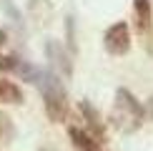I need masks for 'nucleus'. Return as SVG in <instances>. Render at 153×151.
Wrapping results in <instances>:
<instances>
[{"label":"nucleus","instance_id":"obj_1","mask_svg":"<svg viewBox=\"0 0 153 151\" xmlns=\"http://www.w3.org/2000/svg\"><path fill=\"white\" fill-rule=\"evenodd\" d=\"M35 86L40 88L48 118L53 123L65 121V116H68V93H65V86L60 83L58 73L55 71H40V78H38Z\"/></svg>","mask_w":153,"mask_h":151},{"label":"nucleus","instance_id":"obj_2","mask_svg":"<svg viewBox=\"0 0 153 151\" xmlns=\"http://www.w3.org/2000/svg\"><path fill=\"white\" fill-rule=\"evenodd\" d=\"M143 106L136 101L131 91L118 88L116 91V103H113V113H111V123L116 126L120 134H136L143 123Z\"/></svg>","mask_w":153,"mask_h":151},{"label":"nucleus","instance_id":"obj_3","mask_svg":"<svg viewBox=\"0 0 153 151\" xmlns=\"http://www.w3.org/2000/svg\"><path fill=\"white\" fill-rule=\"evenodd\" d=\"M103 46L111 55H126L131 50V30L126 23H116L105 30L103 35Z\"/></svg>","mask_w":153,"mask_h":151},{"label":"nucleus","instance_id":"obj_4","mask_svg":"<svg viewBox=\"0 0 153 151\" xmlns=\"http://www.w3.org/2000/svg\"><path fill=\"white\" fill-rule=\"evenodd\" d=\"M45 55H48V61L55 66V73H58V71H60L63 76H71V73H73L71 53L63 48V43H58V40H48V43H45Z\"/></svg>","mask_w":153,"mask_h":151},{"label":"nucleus","instance_id":"obj_5","mask_svg":"<svg viewBox=\"0 0 153 151\" xmlns=\"http://www.w3.org/2000/svg\"><path fill=\"white\" fill-rule=\"evenodd\" d=\"M68 136H71L75 151H100V141L98 138H95L93 134H85V131L78 129V126H71V129H68Z\"/></svg>","mask_w":153,"mask_h":151},{"label":"nucleus","instance_id":"obj_6","mask_svg":"<svg viewBox=\"0 0 153 151\" xmlns=\"http://www.w3.org/2000/svg\"><path fill=\"white\" fill-rule=\"evenodd\" d=\"M0 103H23V91L13 81L0 78Z\"/></svg>","mask_w":153,"mask_h":151},{"label":"nucleus","instance_id":"obj_7","mask_svg":"<svg viewBox=\"0 0 153 151\" xmlns=\"http://www.w3.org/2000/svg\"><path fill=\"white\" fill-rule=\"evenodd\" d=\"M133 8H136V20L141 33L151 28V0H133Z\"/></svg>","mask_w":153,"mask_h":151},{"label":"nucleus","instance_id":"obj_8","mask_svg":"<svg viewBox=\"0 0 153 151\" xmlns=\"http://www.w3.org/2000/svg\"><path fill=\"white\" fill-rule=\"evenodd\" d=\"M50 3L48 0H30V15L33 20H38V25H45L50 20Z\"/></svg>","mask_w":153,"mask_h":151},{"label":"nucleus","instance_id":"obj_9","mask_svg":"<svg viewBox=\"0 0 153 151\" xmlns=\"http://www.w3.org/2000/svg\"><path fill=\"white\" fill-rule=\"evenodd\" d=\"M40 71L43 68H35V66H30V63H25V61H18V66H15V73L20 76L23 81H28V83H38Z\"/></svg>","mask_w":153,"mask_h":151},{"label":"nucleus","instance_id":"obj_10","mask_svg":"<svg viewBox=\"0 0 153 151\" xmlns=\"http://www.w3.org/2000/svg\"><path fill=\"white\" fill-rule=\"evenodd\" d=\"M80 111L85 113V118H88V123H91V129L95 131V138H98V141H103V123H100V118H98V113H95L91 106L85 103V101H83L80 103Z\"/></svg>","mask_w":153,"mask_h":151},{"label":"nucleus","instance_id":"obj_11","mask_svg":"<svg viewBox=\"0 0 153 151\" xmlns=\"http://www.w3.org/2000/svg\"><path fill=\"white\" fill-rule=\"evenodd\" d=\"M13 134H15V129H13L10 116L0 111V144H8L10 138H13Z\"/></svg>","mask_w":153,"mask_h":151},{"label":"nucleus","instance_id":"obj_12","mask_svg":"<svg viewBox=\"0 0 153 151\" xmlns=\"http://www.w3.org/2000/svg\"><path fill=\"white\" fill-rule=\"evenodd\" d=\"M15 66H18V58L0 53V71H15Z\"/></svg>","mask_w":153,"mask_h":151},{"label":"nucleus","instance_id":"obj_13","mask_svg":"<svg viewBox=\"0 0 153 151\" xmlns=\"http://www.w3.org/2000/svg\"><path fill=\"white\" fill-rule=\"evenodd\" d=\"M143 35H146V48H148V53L153 55V30L148 28V30H146V33H143Z\"/></svg>","mask_w":153,"mask_h":151},{"label":"nucleus","instance_id":"obj_14","mask_svg":"<svg viewBox=\"0 0 153 151\" xmlns=\"http://www.w3.org/2000/svg\"><path fill=\"white\" fill-rule=\"evenodd\" d=\"M5 38H8V35H5V30L0 28V50H3V46H5Z\"/></svg>","mask_w":153,"mask_h":151}]
</instances>
